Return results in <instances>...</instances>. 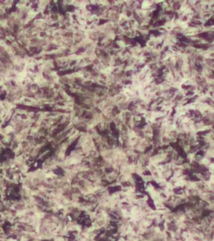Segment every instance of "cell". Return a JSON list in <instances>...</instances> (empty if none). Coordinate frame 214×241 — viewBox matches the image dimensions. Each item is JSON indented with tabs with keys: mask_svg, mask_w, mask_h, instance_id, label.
Wrapping results in <instances>:
<instances>
[{
	"mask_svg": "<svg viewBox=\"0 0 214 241\" xmlns=\"http://www.w3.org/2000/svg\"><path fill=\"white\" fill-rule=\"evenodd\" d=\"M146 47H148V48H149V49H154V48L156 47V44H155L154 41L149 39V40L146 42Z\"/></svg>",
	"mask_w": 214,
	"mask_h": 241,
	"instance_id": "obj_1",
	"label": "cell"
}]
</instances>
